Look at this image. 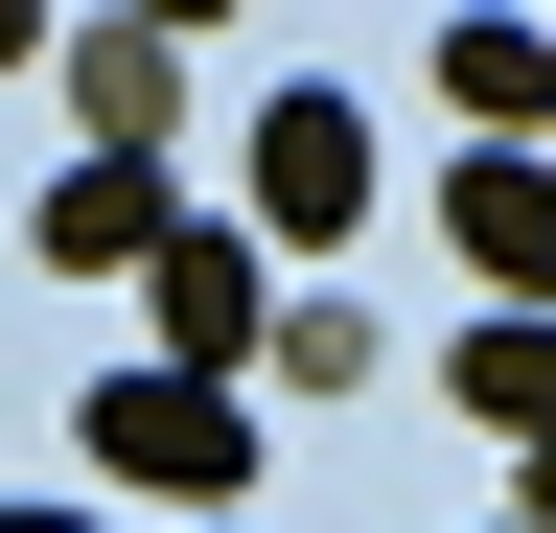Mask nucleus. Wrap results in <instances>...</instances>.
<instances>
[{"label":"nucleus","instance_id":"39448f33","mask_svg":"<svg viewBox=\"0 0 556 533\" xmlns=\"http://www.w3.org/2000/svg\"><path fill=\"white\" fill-rule=\"evenodd\" d=\"M163 232H186V186H163V163H47V210H24L47 279H139Z\"/></svg>","mask_w":556,"mask_h":533},{"label":"nucleus","instance_id":"7ed1b4c3","mask_svg":"<svg viewBox=\"0 0 556 533\" xmlns=\"http://www.w3.org/2000/svg\"><path fill=\"white\" fill-rule=\"evenodd\" d=\"M139 325H163V371H208V394H232L255 348H278V279H255V232H163V255H139Z\"/></svg>","mask_w":556,"mask_h":533},{"label":"nucleus","instance_id":"9d476101","mask_svg":"<svg viewBox=\"0 0 556 533\" xmlns=\"http://www.w3.org/2000/svg\"><path fill=\"white\" fill-rule=\"evenodd\" d=\"M116 24H163V47H208V24H232V0H116Z\"/></svg>","mask_w":556,"mask_h":533},{"label":"nucleus","instance_id":"f03ea898","mask_svg":"<svg viewBox=\"0 0 556 533\" xmlns=\"http://www.w3.org/2000/svg\"><path fill=\"white\" fill-rule=\"evenodd\" d=\"M255 232L278 255H348V232H371V116H348V93H255Z\"/></svg>","mask_w":556,"mask_h":533},{"label":"nucleus","instance_id":"6e6552de","mask_svg":"<svg viewBox=\"0 0 556 533\" xmlns=\"http://www.w3.org/2000/svg\"><path fill=\"white\" fill-rule=\"evenodd\" d=\"M441 394H464V418H486V441H556V325H510V302H486Z\"/></svg>","mask_w":556,"mask_h":533},{"label":"nucleus","instance_id":"f257e3e1","mask_svg":"<svg viewBox=\"0 0 556 533\" xmlns=\"http://www.w3.org/2000/svg\"><path fill=\"white\" fill-rule=\"evenodd\" d=\"M93 487H139V510H186V533H232V487H255V394H208V371H93Z\"/></svg>","mask_w":556,"mask_h":533},{"label":"nucleus","instance_id":"0eeeda50","mask_svg":"<svg viewBox=\"0 0 556 533\" xmlns=\"http://www.w3.org/2000/svg\"><path fill=\"white\" fill-rule=\"evenodd\" d=\"M441 93H464V140H556V0H486V24H441Z\"/></svg>","mask_w":556,"mask_h":533},{"label":"nucleus","instance_id":"20e7f679","mask_svg":"<svg viewBox=\"0 0 556 533\" xmlns=\"http://www.w3.org/2000/svg\"><path fill=\"white\" fill-rule=\"evenodd\" d=\"M441 232H464V279L510 325H556V140H464L441 163Z\"/></svg>","mask_w":556,"mask_h":533},{"label":"nucleus","instance_id":"ddd939ff","mask_svg":"<svg viewBox=\"0 0 556 533\" xmlns=\"http://www.w3.org/2000/svg\"><path fill=\"white\" fill-rule=\"evenodd\" d=\"M0 533H93V510H0Z\"/></svg>","mask_w":556,"mask_h":533},{"label":"nucleus","instance_id":"9b49d317","mask_svg":"<svg viewBox=\"0 0 556 533\" xmlns=\"http://www.w3.org/2000/svg\"><path fill=\"white\" fill-rule=\"evenodd\" d=\"M510 464H533V487H510V533H556V441H510Z\"/></svg>","mask_w":556,"mask_h":533},{"label":"nucleus","instance_id":"423d86ee","mask_svg":"<svg viewBox=\"0 0 556 533\" xmlns=\"http://www.w3.org/2000/svg\"><path fill=\"white\" fill-rule=\"evenodd\" d=\"M163 116H186L163 24H70V163H163Z\"/></svg>","mask_w":556,"mask_h":533},{"label":"nucleus","instance_id":"1a4fd4ad","mask_svg":"<svg viewBox=\"0 0 556 533\" xmlns=\"http://www.w3.org/2000/svg\"><path fill=\"white\" fill-rule=\"evenodd\" d=\"M255 371H278V394H371V302H278Z\"/></svg>","mask_w":556,"mask_h":533},{"label":"nucleus","instance_id":"f8f14e48","mask_svg":"<svg viewBox=\"0 0 556 533\" xmlns=\"http://www.w3.org/2000/svg\"><path fill=\"white\" fill-rule=\"evenodd\" d=\"M24 47H47V0H0V71H24Z\"/></svg>","mask_w":556,"mask_h":533}]
</instances>
